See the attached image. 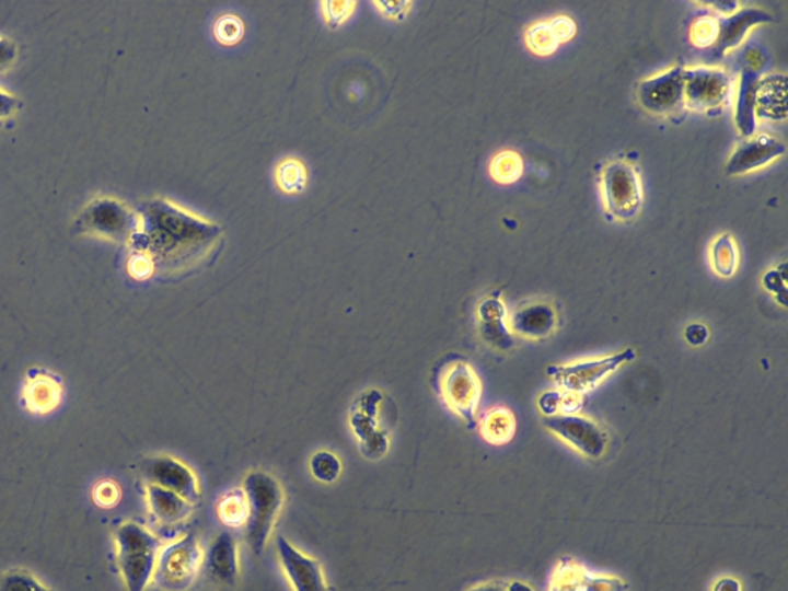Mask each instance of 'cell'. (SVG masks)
Masks as SVG:
<instances>
[{
    "instance_id": "6",
    "label": "cell",
    "mask_w": 788,
    "mask_h": 591,
    "mask_svg": "<svg viewBox=\"0 0 788 591\" xmlns=\"http://www.w3.org/2000/svg\"><path fill=\"white\" fill-rule=\"evenodd\" d=\"M436 390L442 403L464 420L468 430L477 428V408L483 397V384L467 361L457 358L443 363L436 378Z\"/></svg>"
},
{
    "instance_id": "24",
    "label": "cell",
    "mask_w": 788,
    "mask_h": 591,
    "mask_svg": "<svg viewBox=\"0 0 788 591\" xmlns=\"http://www.w3.org/2000/svg\"><path fill=\"white\" fill-rule=\"evenodd\" d=\"M756 73V70L748 67L742 71L741 82H739L734 123H737L738 131L744 138H752L756 131L755 94L757 81H760Z\"/></svg>"
},
{
    "instance_id": "12",
    "label": "cell",
    "mask_w": 788,
    "mask_h": 591,
    "mask_svg": "<svg viewBox=\"0 0 788 591\" xmlns=\"http://www.w3.org/2000/svg\"><path fill=\"white\" fill-rule=\"evenodd\" d=\"M143 484L158 485L197 506L202 499V487L195 470L172 454H157L140 462L138 468Z\"/></svg>"
},
{
    "instance_id": "45",
    "label": "cell",
    "mask_w": 788,
    "mask_h": 591,
    "mask_svg": "<svg viewBox=\"0 0 788 591\" xmlns=\"http://www.w3.org/2000/svg\"><path fill=\"white\" fill-rule=\"evenodd\" d=\"M506 587L507 581L496 579V581L476 583V586H473L472 589H468L467 591H506Z\"/></svg>"
},
{
    "instance_id": "26",
    "label": "cell",
    "mask_w": 788,
    "mask_h": 591,
    "mask_svg": "<svg viewBox=\"0 0 788 591\" xmlns=\"http://www.w3.org/2000/svg\"><path fill=\"white\" fill-rule=\"evenodd\" d=\"M216 513L227 529H245L250 517V506L242 487L231 488L223 493L216 503Z\"/></svg>"
},
{
    "instance_id": "3",
    "label": "cell",
    "mask_w": 788,
    "mask_h": 591,
    "mask_svg": "<svg viewBox=\"0 0 788 591\" xmlns=\"http://www.w3.org/2000/svg\"><path fill=\"white\" fill-rule=\"evenodd\" d=\"M117 564L128 591H146L153 581L161 537L139 522L127 521L115 530Z\"/></svg>"
},
{
    "instance_id": "9",
    "label": "cell",
    "mask_w": 788,
    "mask_h": 591,
    "mask_svg": "<svg viewBox=\"0 0 788 591\" xmlns=\"http://www.w3.org/2000/svg\"><path fill=\"white\" fill-rule=\"evenodd\" d=\"M605 208L613 219L633 221L642 208L644 193L635 166L625 161H612L601 176Z\"/></svg>"
},
{
    "instance_id": "14",
    "label": "cell",
    "mask_w": 788,
    "mask_h": 591,
    "mask_svg": "<svg viewBox=\"0 0 788 591\" xmlns=\"http://www.w3.org/2000/svg\"><path fill=\"white\" fill-rule=\"evenodd\" d=\"M276 548L280 568L293 591H333L320 560L299 551L283 536H278Z\"/></svg>"
},
{
    "instance_id": "15",
    "label": "cell",
    "mask_w": 788,
    "mask_h": 591,
    "mask_svg": "<svg viewBox=\"0 0 788 591\" xmlns=\"http://www.w3.org/2000/svg\"><path fill=\"white\" fill-rule=\"evenodd\" d=\"M630 586L617 576L598 575L566 556L552 576L548 591H628Z\"/></svg>"
},
{
    "instance_id": "7",
    "label": "cell",
    "mask_w": 788,
    "mask_h": 591,
    "mask_svg": "<svg viewBox=\"0 0 788 591\" xmlns=\"http://www.w3.org/2000/svg\"><path fill=\"white\" fill-rule=\"evenodd\" d=\"M389 401L381 390H367L351 407L350 428L367 460H382L389 453L390 431L381 426L382 408Z\"/></svg>"
},
{
    "instance_id": "16",
    "label": "cell",
    "mask_w": 788,
    "mask_h": 591,
    "mask_svg": "<svg viewBox=\"0 0 788 591\" xmlns=\"http://www.w3.org/2000/svg\"><path fill=\"white\" fill-rule=\"evenodd\" d=\"M787 147L783 140L770 135H755L745 138L734 148L727 161V176H742L772 164L776 159L786 154Z\"/></svg>"
},
{
    "instance_id": "2",
    "label": "cell",
    "mask_w": 788,
    "mask_h": 591,
    "mask_svg": "<svg viewBox=\"0 0 788 591\" xmlns=\"http://www.w3.org/2000/svg\"><path fill=\"white\" fill-rule=\"evenodd\" d=\"M248 499L250 517L245 525V541L250 551L259 556L270 542L280 513L286 506V490L278 477L264 470H250L242 480Z\"/></svg>"
},
{
    "instance_id": "43",
    "label": "cell",
    "mask_w": 788,
    "mask_h": 591,
    "mask_svg": "<svg viewBox=\"0 0 788 591\" xmlns=\"http://www.w3.org/2000/svg\"><path fill=\"white\" fill-rule=\"evenodd\" d=\"M684 335L690 345H693V347H700V345L707 343L710 332H708V328L704 324H692L685 328Z\"/></svg>"
},
{
    "instance_id": "34",
    "label": "cell",
    "mask_w": 788,
    "mask_h": 591,
    "mask_svg": "<svg viewBox=\"0 0 788 591\" xmlns=\"http://www.w3.org/2000/svg\"><path fill=\"white\" fill-rule=\"evenodd\" d=\"M245 26L241 18L236 14H223L216 21L215 37L219 44L225 47H233L244 37Z\"/></svg>"
},
{
    "instance_id": "19",
    "label": "cell",
    "mask_w": 788,
    "mask_h": 591,
    "mask_svg": "<svg viewBox=\"0 0 788 591\" xmlns=\"http://www.w3.org/2000/svg\"><path fill=\"white\" fill-rule=\"evenodd\" d=\"M477 321H479V335L488 347L499 351L514 348L513 333L507 324V310L499 291L485 296L479 302Z\"/></svg>"
},
{
    "instance_id": "36",
    "label": "cell",
    "mask_w": 788,
    "mask_h": 591,
    "mask_svg": "<svg viewBox=\"0 0 788 591\" xmlns=\"http://www.w3.org/2000/svg\"><path fill=\"white\" fill-rule=\"evenodd\" d=\"M123 498L119 485L112 479H104L94 485L93 501L102 509H113Z\"/></svg>"
},
{
    "instance_id": "32",
    "label": "cell",
    "mask_w": 788,
    "mask_h": 591,
    "mask_svg": "<svg viewBox=\"0 0 788 591\" xmlns=\"http://www.w3.org/2000/svg\"><path fill=\"white\" fill-rule=\"evenodd\" d=\"M0 591H53L44 586L36 578V576L30 573V571L22 570V568H14V570L7 571L5 575L0 578Z\"/></svg>"
},
{
    "instance_id": "33",
    "label": "cell",
    "mask_w": 788,
    "mask_h": 591,
    "mask_svg": "<svg viewBox=\"0 0 788 591\" xmlns=\"http://www.w3.org/2000/svg\"><path fill=\"white\" fill-rule=\"evenodd\" d=\"M718 37L719 18H699L698 21L693 22L692 28H690V40L698 48L715 47Z\"/></svg>"
},
{
    "instance_id": "31",
    "label": "cell",
    "mask_w": 788,
    "mask_h": 591,
    "mask_svg": "<svg viewBox=\"0 0 788 591\" xmlns=\"http://www.w3.org/2000/svg\"><path fill=\"white\" fill-rule=\"evenodd\" d=\"M309 468L317 483L335 484L343 475V461L336 453L321 450L310 457Z\"/></svg>"
},
{
    "instance_id": "25",
    "label": "cell",
    "mask_w": 788,
    "mask_h": 591,
    "mask_svg": "<svg viewBox=\"0 0 788 591\" xmlns=\"http://www.w3.org/2000/svg\"><path fill=\"white\" fill-rule=\"evenodd\" d=\"M480 434L491 445H506L517 433V418L507 407H495L479 420Z\"/></svg>"
},
{
    "instance_id": "29",
    "label": "cell",
    "mask_w": 788,
    "mask_h": 591,
    "mask_svg": "<svg viewBox=\"0 0 788 591\" xmlns=\"http://www.w3.org/2000/svg\"><path fill=\"white\" fill-rule=\"evenodd\" d=\"M525 44L537 56H551L563 45L552 21L537 22L530 26L525 33Z\"/></svg>"
},
{
    "instance_id": "35",
    "label": "cell",
    "mask_w": 788,
    "mask_h": 591,
    "mask_svg": "<svg viewBox=\"0 0 788 591\" xmlns=\"http://www.w3.org/2000/svg\"><path fill=\"white\" fill-rule=\"evenodd\" d=\"M322 19L329 28H340L354 16L358 2H339V0H327L320 3Z\"/></svg>"
},
{
    "instance_id": "18",
    "label": "cell",
    "mask_w": 788,
    "mask_h": 591,
    "mask_svg": "<svg viewBox=\"0 0 788 591\" xmlns=\"http://www.w3.org/2000/svg\"><path fill=\"white\" fill-rule=\"evenodd\" d=\"M62 394V379L53 371L33 367L26 373L24 394H22V403L26 410L34 415H48L59 407Z\"/></svg>"
},
{
    "instance_id": "44",
    "label": "cell",
    "mask_w": 788,
    "mask_h": 591,
    "mask_svg": "<svg viewBox=\"0 0 788 591\" xmlns=\"http://www.w3.org/2000/svg\"><path fill=\"white\" fill-rule=\"evenodd\" d=\"M711 591H742V586L741 582L738 581V579L727 576V578L718 579V581L715 582L714 589H711Z\"/></svg>"
},
{
    "instance_id": "8",
    "label": "cell",
    "mask_w": 788,
    "mask_h": 591,
    "mask_svg": "<svg viewBox=\"0 0 788 591\" xmlns=\"http://www.w3.org/2000/svg\"><path fill=\"white\" fill-rule=\"evenodd\" d=\"M636 351L633 348H625L619 354L605 356V358L593 359V361H578L564 363V366H551L547 374L559 386L560 392L586 396L593 392L610 376L616 373L627 362L635 361Z\"/></svg>"
},
{
    "instance_id": "21",
    "label": "cell",
    "mask_w": 788,
    "mask_h": 591,
    "mask_svg": "<svg viewBox=\"0 0 788 591\" xmlns=\"http://www.w3.org/2000/svg\"><path fill=\"white\" fill-rule=\"evenodd\" d=\"M773 22L768 11L761 9H739L731 16L719 18V37L715 49L719 55H726L742 44L750 30L756 25Z\"/></svg>"
},
{
    "instance_id": "40",
    "label": "cell",
    "mask_w": 788,
    "mask_h": 591,
    "mask_svg": "<svg viewBox=\"0 0 788 591\" xmlns=\"http://www.w3.org/2000/svg\"><path fill=\"white\" fill-rule=\"evenodd\" d=\"M19 47L9 36H0V74L9 71L18 62Z\"/></svg>"
},
{
    "instance_id": "38",
    "label": "cell",
    "mask_w": 788,
    "mask_h": 591,
    "mask_svg": "<svg viewBox=\"0 0 788 591\" xmlns=\"http://www.w3.org/2000/svg\"><path fill=\"white\" fill-rule=\"evenodd\" d=\"M373 7L381 16L390 19V21L401 22L410 14L413 3L404 2V0H394V2L389 0V2H373Z\"/></svg>"
},
{
    "instance_id": "4",
    "label": "cell",
    "mask_w": 788,
    "mask_h": 591,
    "mask_svg": "<svg viewBox=\"0 0 788 591\" xmlns=\"http://www.w3.org/2000/svg\"><path fill=\"white\" fill-rule=\"evenodd\" d=\"M138 211L113 196H97L79 211L73 221L76 236H90L130 245L139 230Z\"/></svg>"
},
{
    "instance_id": "11",
    "label": "cell",
    "mask_w": 788,
    "mask_h": 591,
    "mask_svg": "<svg viewBox=\"0 0 788 591\" xmlns=\"http://www.w3.org/2000/svg\"><path fill=\"white\" fill-rule=\"evenodd\" d=\"M733 81L719 67L684 68L685 108L692 112H721L729 105Z\"/></svg>"
},
{
    "instance_id": "46",
    "label": "cell",
    "mask_w": 788,
    "mask_h": 591,
    "mask_svg": "<svg viewBox=\"0 0 788 591\" xmlns=\"http://www.w3.org/2000/svg\"><path fill=\"white\" fill-rule=\"evenodd\" d=\"M506 591H534L532 586L522 581H507Z\"/></svg>"
},
{
    "instance_id": "27",
    "label": "cell",
    "mask_w": 788,
    "mask_h": 591,
    "mask_svg": "<svg viewBox=\"0 0 788 591\" xmlns=\"http://www.w3.org/2000/svg\"><path fill=\"white\" fill-rule=\"evenodd\" d=\"M276 185L283 195H302L309 185V170L298 158H286L276 165Z\"/></svg>"
},
{
    "instance_id": "1",
    "label": "cell",
    "mask_w": 788,
    "mask_h": 591,
    "mask_svg": "<svg viewBox=\"0 0 788 591\" xmlns=\"http://www.w3.org/2000/svg\"><path fill=\"white\" fill-rule=\"evenodd\" d=\"M139 230L130 242L154 270L179 273L202 263L222 239L218 223L200 218L165 197H154L138 208Z\"/></svg>"
},
{
    "instance_id": "37",
    "label": "cell",
    "mask_w": 788,
    "mask_h": 591,
    "mask_svg": "<svg viewBox=\"0 0 788 591\" xmlns=\"http://www.w3.org/2000/svg\"><path fill=\"white\" fill-rule=\"evenodd\" d=\"M787 264L783 263L779 265V267L773 268V270L767 271V275L764 276L763 283L764 287L767 288L768 291H770L772 294H775V298L778 299V302L783 306H787Z\"/></svg>"
},
{
    "instance_id": "13",
    "label": "cell",
    "mask_w": 788,
    "mask_h": 591,
    "mask_svg": "<svg viewBox=\"0 0 788 591\" xmlns=\"http://www.w3.org/2000/svg\"><path fill=\"white\" fill-rule=\"evenodd\" d=\"M640 107L651 115L677 117L684 113V66L677 63L664 73L646 79L638 85Z\"/></svg>"
},
{
    "instance_id": "30",
    "label": "cell",
    "mask_w": 788,
    "mask_h": 591,
    "mask_svg": "<svg viewBox=\"0 0 788 591\" xmlns=\"http://www.w3.org/2000/svg\"><path fill=\"white\" fill-rule=\"evenodd\" d=\"M493 179L498 184L510 185L521 179L524 174V161L517 151L506 150L493 158L490 165Z\"/></svg>"
},
{
    "instance_id": "17",
    "label": "cell",
    "mask_w": 788,
    "mask_h": 591,
    "mask_svg": "<svg viewBox=\"0 0 788 591\" xmlns=\"http://www.w3.org/2000/svg\"><path fill=\"white\" fill-rule=\"evenodd\" d=\"M202 571L211 582L236 587L241 578V555L236 537L230 532L219 533L204 551Z\"/></svg>"
},
{
    "instance_id": "39",
    "label": "cell",
    "mask_w": 788,
    "mask_h": 591,
    "mask_svg": "<svg viewBox=\"0 0 788 591\" xmlns=\"http://www.w3.org/2000/svg\"><path fill=\"white\" fill-rule=\"evenodd\" d=\"M127 268L132 278L138 280H147L157 275L153 263L142 253H131Z\"/></svg>"
},
{
    "instance_id": "42",
    "label": "cell",
    "mask_w": 788,
    "mask_h": 591,
    "mask_svg": "<svg viewBox=\"0 0 788 591\" xmlns=\"http://www.w3.org/2000/svg\"><path fill=\"white\" fill-rule=\"evenodd\" d=\"M552 22L553 26H555L556 34H558L560 44H566V42L573 39L576 34V24L570 18L558 16L552 19Z\"/></svg>"
},
{
    "instance_id": "28",
    "label": "cell",
    "mask_w": 788,
    "mask_h": 591,
    "mask_svg": "<svg viewBox=\"0 0 788 591\" xmlns=\"http://www.w3.org/2000/svg\"><path fill=\"white\" fill-rule=\"evenodd\" d=\"M711 267L719 278L729 279L738 270L739 253L737 242L729 233L719 234L711 244Z\"/></svg>"
},
{
    "instance_id": "20",
    "label": "cell",
    "mask_w": 788,
    "mask_h": 591,
    "mask_svg": "<svg viewBox=\"0 0 788 591\" xmlns=\"http://www.w3.org/2000/svg\"><path fill=\"white\" fill-rule=\"evenodd\" d=\"M558 312L547 302H530L519 306L510 316L511 333L524 339L542 340L558 329Z\"/></svg>"
},
{
    "instance_id": "23",
    "label": "cell",
    "mask_w": 788,
    "mask_h": 591,
    "mask_svg": "<svg viewBox=\"0 0 788 591\" xmlns=\"http://www.w3.org/2000/svg\"><path fill=\"white\" fill-rule=\"evenodd\" d=\"M787 86L786 74L772 73L761 78L755 94L756 117L764 120H786Z\"/></svg>"
},
{
    "instance_id": "5",
    "label": "cell",
    "mask_w": 788,
    "mask_h": 591,
    "mask_svg": "<svg viewBox=\"0 0 788 591\" xmlns=\"http://www.w3.org/2000/svg\"><path fill=\"white\" fill-rule=\"evenodd\" d=\"M204 548L196 533L166 542L159 552L153 583L158 591H188L202 571Z\"/></svg>"
},
{
    "instance_id": "22",
    "label": "cell",
    "mask_w": 788,
    "mask_h": 591,
    "mask_svg": "<svg viewBox=\"0 0 788 591\" xmlns=\"http://www.w3.org/2000/svg\"><path fill=\"white\" fill-rule=\"evenodd\" d=\"M146 501L151 518L161 525L182 524L192 518L195 506L176 493L165 490L158 485L146 484Z\"/></svg>"
},
{
    "instance_id": "41",
    "label": "cell",
    "mask_w": 788,
    "mask_h": 591,
    "mask_svg": "<svg viewBox=\"0 0 788 591\" xmlns=\"http://www.w3.org/2000/svg\"><path fill=\"white\" fill-rule=\"evenodd\" d=\"M21 107V99L0 86V124L14 119Z\"/></svg>"
},
{
    "instance_id": "10",
    "label": "cell",
    "mask_w": 788,
    "mask_h": 591,
    "mask_svg": "<svg viewBox=\"0 0 788 591\" xmlns=\"http://www.w3.org/2000/svg\"><path fill=\"white\" fill-rule=\"evenodd\" d=\"M542 426L563 439L568 447L582 454L587 460H601L607 453L609 431L596 420L586 418L578 413L576 415L556 413V415L544 416Z\"/></svg>"
}]
</instances>
